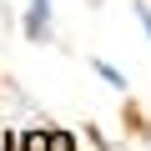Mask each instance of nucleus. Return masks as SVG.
<instances>
[{
	"mask_svg": "<svg viewBox=\"0 0 151 151\" xmlns=\"http://www.w3.org/2000/svg\"><path fill=\"white\" fill-rule=\"evenodd\" d=\"M25 40L30 45H50L55 40V0H30L25 5Z\"/></svg>",
	"mask_w": 151,
	"mask_h": 151,
	"instance_id": "nucleus-1",
	"label": "nucleus"
},
{
	"mask_svg": "<svg viewBox=\"0 0 151 151\" xmlns=\"http://www.w3.org/2000/svg\"><path fill=\"white\" fill-rule=\"evenodd\" d=\"M91 70H96V76H101V81H106V86H111V91H121V96H126V91H131V76H126V70H121V65H111V60H106V55H91Z\"/></svg>",
	"mask_w": 151,
	"mask_h": 151,
	"instance_id": "nucleus-2",
	"label": "nucleus"
},
{
	"mask_svg": "<svg viewBox=\"0 0 151 151\" xmlns=\"http://www.w3.org/2000/svg\"><path fill=\"white\" fill-rule=\"evenodd\" d=\"M136 20H141V30H146V40H151V0H136Z\"/></svg>",
	"mask_w": 151,
	"mask_h": 151,
	"instance_id": "nucleus-3",
	"label": "nucleus"
},
{
	"mask_svg": "<svg viewBox=\"0 0 151 151\" xmlns=\"http://www.w3.org/2000/svg\"><path fill=\"white\" fill-rule=\"evenodd\" d=\"M25 151H50V136H25Z\"/></svg>",
	"mask_w": 151,
	"mask_h": 151,
	"instance_id": "nucleus-4",
	"label": "nucleus"
},
{
	"mask_svg": "<svg viewBox=\"0 0 151 151\" xmlns=\"http://www.w3.org/2000/svg\"><path fill=\"white\" fill-rule=\"evenodd\" d=\"M0 151H5V136H0Z\"/></svg>",
	"mask_w": 151,
	"mask_h": 151,
	"instance_id": "nucleus-5",
	"label": "nucleus"
},
{
	"mask_svg": "<svg viewBox=\"0 0 151 151\" xmlns=\"http://www.w3.org/2000/svg\"><path fill=\"white\" fill-rule=\"evenodd\" d=\"M146 141H151V131H146Z\"/></svg>",
	"mask_w": 151,
	"mask_h": 151,
	"instance_id": "nucleus-6",
	"label": "nucleus"
}]
</instances>
